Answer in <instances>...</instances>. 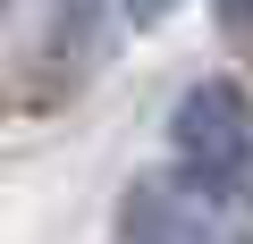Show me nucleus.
<instances>
[{
  "instance_id": "3",
  "label": "nucleus",
  "mask_w": 253,
  "mask_h": 244,
  "mask_svg": "<svg viewBox=\"0 0 253 244\" xmlns=\"http://www.w3.org/2000/svg\"><path fill=\"white\" fill-rule=\"evenodd\" d=\"M101 9L110 0H51V68H76L101 34Z\"/></svg>"
},
{
  "instance_id": "5",
  "label": "nucleus",
  "mask_w": 253,
  "mask_h": 244,
  "mask_svg": "<svg viewBox=\"0 0 253 244\" xmlns=\"http://www.w3.org/2000/svg\"><path fill=\"white\" fill-rule=\"evenodd\" d=\"M169 9H177V0H118V17H126V26H135V34H144V26H161Z\"/></svg>"
},
{
  "instance_id": "2",
  "label": "nucleus",
  "mask_w": 253,
  "mask_h": 244,
  "mask_svg": "<svg viewBox=\"0 0 253 244\" xmlns=\"http://www.w3.org/2000/svg\"><path fill=\"white\" fill-rule=\"evenodd\" d=\"M169 152H177V169L245 194L253 185V101L236 84H186L169 109Z\"/></svg>"
},
{
  "instance_id": "4",
  "label": "nucleus",
  "mask_w": 253,
  "mask_h": 244,
  "mask_svg": "<svg viewBox=\"0 0 253 244\" xmlns=\"http://www.w3.org/2000/svg\"><path fill=\"white\" fill-rule=\"evenodd\" d=\"M219 34L228 42H253V0H219Z\"/></svg>"
},
{
  "instance_id": "1",
  "label": "nucleus",
  "mask_w": 253,
  "mask_h": 244,
  "mask_svg": "<svg viewBox=\"0 0 253 244\" xmlns=\"http://www.w3.org/2000/svg\"><path fill=\"white\" fill-rule=\"evenodd\" d=\"M118 236L126 244H245V219L228 185L194 169H152L118 194Z\"/></svg>"
}]
</instances>
